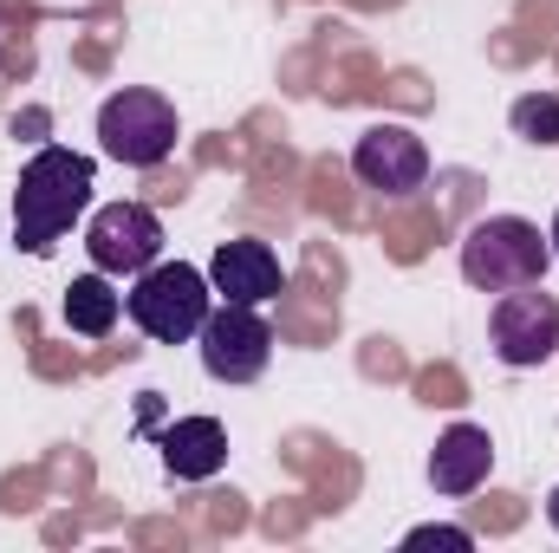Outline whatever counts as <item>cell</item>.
Listing matches in <instances>:
<instances>
[{"label": "cell", "mask_w": 559, "mask_h": 553, "mask_svg": "<svg viewBox=\"0 0 559 553\" xmlns=\"http://www.w3.org/2000/svg\"><path fill=\"white\" fill-rule=\"evenodd\" d=\"M163 462L176 482H209L228 462V430L215 416H176L163 430Z\"/></svg>", "instance_id": "11"}, {"label": "cell", "mask_w": 559, "mask_h": 553, "mask_svg": "<svg viewBox=\"0 0 559 553\" xmlns=\"http://www.w3.org/2000/svg\"><path fill=\"white\" fill-rule=\"evenodd\" d=\"M547 261H554L547 235L534 222H521V215H488V222H475L462 235V280L475 293L534 286V280H547Z\"/></svg>", "instance_id": "3"}, {"label": "cell", "mask_w": 559, "mask_h": 553, "mask_svg": "<svg viewBox=\"0 0 559 553\" xmlns=\"http://www.w3.org/2000/svg\"><path fill=\"white\" fill-rule=\"evenodd\" d=\"M92 183H98L92 156H79L66 143L33 150V163L20 169V189H13V242L26 255H52V242L85 215Z\"/></svg>", "instance_id": "1"}, {"label": "cell", "mask_w": 559, "mask_h": 553, "mask_svg": "<svg viewBox=\"0 0 559 553\" xmlns=\"http://www.w3.org/2000/svg\"><path fill=\"white\" fill-rule=\"evenodd\" d=\"M547 521H554V534H559V489L547 495Z\"/></svg>", "instance_id": "15"}, {"label": "cell", "mask_w": 559, "mask_h": 553, "mask_svg": "<svg viewBox=\"0 0 559 553\" xmlns=\"http://www.w3.org/2000/svg\"><path fill=\"white\" fill-rule=\"evenodd\" d=\"M514 131L527 143H547V150H554L559 143V98L554 92H527V98L514 105Z\"/></svg>", "instance_id": "13"}, {"label": "cell", "mask_w": 559, "mask_h": 553, "mask_svg": "<svg viewBox=\"0 0 559 553\" xmlns=\"http://www.w3.org/2000/svg\"><path fill=\"white\" fill-rule=\"evenodd\" d=\"M209 286H215V299H241V306H267V299H280V286H286V274H280V255L267 248V242H222L215 248V261H209Z\"/></svg>", "instance_id": "9"}, {"label": "cell", "mask_w": 559, "mask_h": 553, "mask_svg": "<svg viewBox=\"0 0 559 553\" xmlns=\"http://www.w3.org/2000/svg\"><path fill=\"white\" fill-rule=\"evenodd\" d=\"M124 313L138 319L143 339L156 345H189L202 332V319L215 313V286L209 268H189V261H150L138 274V286L124 293Z\"/></svg>", "instance_id": "2"}, {"label": "cell", "mask_w": 559, "mask_h": 553, "mask_svg": "<svg viewBox=\"0 0 559 553\" xmlns=\"http://www.w3.org/2000/svg\"><path fill=\"white\" fill-rule=\"evenodd\" d=\"M404 548H442V553H468V548H475V534H468V528H411V534H404Z\"/></svg>", "instance_id": "14"}, {"label": "cell", "mask_w": 559, "mask_h": 553, "mask_svg": "<svg viewBox=\"0 0 559 553\" xmlns=\"http://www.w3.org/2000/svg\"><path fill=\"white\" fill-rule=\"evenodd\" d=\"M195 339H202V372L222 385H254L274 358V326L261 319V306H241V299H222Z\"/></svg>", "instance_id": "5"}, {"label": "cell", "mask_w": 559, "mask_h": 553, "mask_svg": "<svg viewBox=\"0 0 559 553\" xmlns=\"http://www.w3.org/2000/svg\"><path fill=\"white\" fill-rule=\"evenodd\" d=\"M547 248H554V261H559V215H554V228H547Z\"/></svg>", "instance_id": "16"}, {"label": "cell", "mask_w": 559, "mask_h": 553, "mask_svg": "<svg viewBox=\"0 0 559 553\" xmlns=\"http://www.w3.org/2000/svg\"><path fill=\"white\" fill-rule=\"evenodd\" d=\"M118 313H124V293L111 286V274H79L66 286V326L79 332V339H105L111 326H118Z\"/></svg>", "instance_id": "12"}, {"label": "cell", "mask_w": 559, "mask_h": 553, "mask_svg": "<svg viewBox=\"0 0 559 553\" xmlns=\"http://www.w3.org/2000/svg\"><path fill=\"white\" fill-rule=\"evenodd\" d=\"M85 255H92L98 274H111V280L143 274V268L163 255V222H156L143 202H105V209H92V222H85Z\"/></svg>", "instance_id": "7"}, {"label": "cell", "mask_w": 559, "mask_h": 553, "mask_svg": "<svg viewBox=\"0 0 559 553\" xmlns=\"http://www.w3.org/2000/svg\"><path fill=\"white\" fill-rule=\"evenodd\" d=\"M352 169H358V183L378 189V196H417L423 176H429V150H423V138L404 131V125H371L365 138L352 143Z\"/></svg>", "instance_id": "8"}, {"label": "cell", "mask_w": 559, "mask_h": 553, "mask_svg": "<svg viewBox=\"0 0 559 553\" xmlns=\"http://www.w3.org/2000/svg\"><path fill=\"white\" fill-rule=\"evenodd\" d=\"M98 150L124 169H156L176 150V105L163 92H111L98 105Z\"/></svg>", "instance_id": "4"}, {"label": "cell", "mask_w": 559, "mask_h": 553, "mask_svg": "<svg viewBox=\"0 0 559 553\" xmlns=\"http://www.w3.org/2000/svg\"><path fill=\"white\" fill-rule=\"evenodd\" d=\"M495 469V443L481 423H455L436 436V456H429V489L436 495H475Z\"/></svg>", "instance_id": "10"}, {"label": "cell", "mask_w": 559, "mask_h": 553, "mask_svg": "<svg viewBox=\"0 0 559 553\" xmlns=\"http://www.w3.org/2000/svg\"><path fill=\"white\" fill-rule=\"evenodd\" d=\"M488 339H495V358L514 365V372H534L559 352V299L534 280V286H514L495 299L488 313Z\"/></svg>", "instance_id": "6"}]
</instances>
